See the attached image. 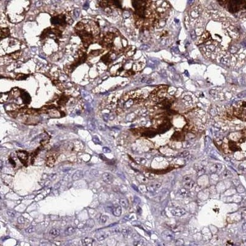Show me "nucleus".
Instances as JSON below:
<instances>
[{
	"mask_svg": "<svg viewBox=\"0 0 246 246\" xmlns=\"http://www.w3.org/2000/svg\"><path fill=\"white\" fill-rule=\"evenodd\" d=\"M179 193L180 194L182 195V196H186L188 194V191L187 190H186V188H183L180 189V190L179 191Z\"/></svg>",
	"mask_w": 246,
	"mask_h": 246,
	"instance_id": "23",
	"label": "nucleus"
},
{
	"mask_svg": "<svg viewBox=\"0 0 246 246\" xmlns=\"http://www.w3.org/2000/svg\"><path fill=\"white\" fill-rule=\"evenodd\" d=\"M17 155L18 159L20 160V161L23 165H26L28 158V153H27V151H17Z\"/></svg>",
	"mask_w": 246,
	"mask_h": 246,
	"instance_id": "4",
	"label": "nucleus"
},
{
	"mask_svg": "<svg viewBox=\"0 0 246 246\" xmlns=\"http://www.w3.org/2000/svg\"><path fill=\"white\" fill-rule=\"evenodd\" d=\"M27 76L26 75H25V74H20V76H17V79H26V78H27Z\"/></svg>",
	"mask_w": 246,
	"mask_h": 246,
	"instance_id": "33",
	"label": "nucleus"
},
{
	"mask_svg": "<svg viewBox=\"0 0 246 246\" xmlns=\"http://www.w3.org/2000/svg\"><path fill=\"white\" fill-rule=\"evenodd\" d=\"M112 213L115 217H120L122 213V209L121 207L119 205H116L115 206H113L112 210H111Z\"/></svg>",
	"mask_w": 246,
	"mask_h": 246,
	"instance_id": "8",
	"label": "nucleus"
},
{
	"mask_svg": "<svg viewBox=\"0 0 246 246\" xmlns=\"http://www.w3.org/2000/svg\"><path fill=\"white\" fill-rule=\"evenodd\" d=\"M172 214L176 217H181L186 213V211L183 208H176L172 210L171 212Z\"/></svg>",
	"mask_w": 246,
	"mask_h": 246,
	"instance_id": "7",
	"label": "nucleus"
},
{
	"mask_svg": "<svg viewBox=\"0 0 246 246\" xmlns=\"http://www.w3.org/2000/svg\"><path fill=\"white\" fill-rule=\"evenodd\" d=\"M108 236V234H102L101 236H100L98 238V239H99V241H103V240H104V239H106V238H107Z\"/></svg>",
	"mask_w": 246,
	"mask_h": 246,
	"instance_id": "28",
	"label": "nucleus"
},
{
	"mask_svg": "<svg viewBox=\"0 0 246 246\" xmlns=\"http://www.w3.org/2000/svg\"><path fill=\"white\" fill-rule=\"evenodd\" d=\"M9 162H11V164L14 166V167H15V166H16V163H15V161H14L13 159H12L11 158H9Z\"/></svg>",
	"mask_w": 246,
	"mask_h": 246,
	"instance_id": "35",
	"label": "nucleus"
},
{
	"mask_svg": "<svg viewBox=\"0 0 246 246\" xmlns=\"http://www.w3.org/2000/svg\"><path fill=\"white\" fill-rule=\"evenodd\" d=\"M194 181H193L190 177H185L183 178V185L186 188H191L194 185Z\"/></svg>",
	"mask_w": 246,
	"mask_h": 246,
	"instance_id": "9",
	"label": "nucleus"
},
{
	"mask_svg": "<svg viewBox=\"0 0 246 246\" xmlns=\"http://www.w3.org/2000/svg\"><path fill=\"white\" fill-rule=\"evenodd\" d=\"M21 98L23 100V103L25 104H29L31 101V97L29 94L26 92H23L21 94Z\"/></svg>",
	"mask_w": 246,
	"mask_h": 246,
	"instance_id": "10",
	"label": "nucleus"
},
{
	"mask_svg": "<svg viewBox=\"0 0 246 246\" xmlns=\"http://www.w3.org/2000/svg\"><path fill=\"white\" fill-rule=\"evenodd\" d=\"M222 165L220 164H213V166L211 167V172H213V173H215L217 171H220V170L222 169Z\"/></svg>",
	"mask_w": 246,
	"mask_h": 246,
	"instance_id": "17",
	"label": "nucleus"
},
{
	"mask_svg": "<svg viewBox=\"0 0 246 246\" xmlns=\"http://www.w3.org/2000/svg\"><path fill=\"white\" fill-rule=\"evenodd\" d=\"M171 139L176 141H183L185 140V134L184 133L181 132H176L174 134Z\"/></svg>",
	"mask_w": 246,
	"mask_h": 246,
	"instance_id": "6",
	"label": "nucleus"
},
{
	"mask_svg": "<svg viewBox=\"0 0 246 246\" xmlns=\"http://www.w3.org/2000/svg\"><path fill=\"white\" fill-rule=\"evenodd\" d=\"M17 222L19 224H23L25 223V219L24 217L23 216H20L17 218Z\"/></svg>",
	"mask_w": 246,
	"mask_h": 246,
	"instance_id": "26",
	"label": "nucleus"
},
{
	"mask_svg": "<svg viewBox=\"0 0 246 246\" xmlns=\"http://www.w3.org/2000/svg\"><path fill=\"white\" fill-rule=\"evenodd\" d=\"M120 204H121V206L124 207V208L127 209L128 207H129V202H128L127 200L125 199L124 198L120 199Z\"/></svg>",
	"mask_w": 246,
	"mask_h": 246,
	"instance_id": "19",
	"label": "nucleus"
},
{
	"mask_svg": "<svg viewBox=\"0 0 246 246\" xmlns=\"http://www.w3.org/2000/svg\"><path fill=\"white\" fill-rule=\"evenodd\" d=\"M94 221L92 219H89V220L87 221L86 222V226L88 227H90V228H92L94 226Z\"/></svg>",
	"mask_w": 246,
	"mask_h": 246,
	"instance_id": "24",
	"label": "nucleus"
},
{
	"mask_svg": "<svg viewBox=\"0 0 246 246\" xmlns=\"http://www.w3.org/2000/svg\"><path fill=\"white\" fill-rule=\"evenodd\" d=\"M100 158H101L102 160H104V161H106V160H107V159L106 158V157H105L104 155H100Z\"/></svg>",
	"mask_w": 246,
	"mask_h": 246,
	"instance_id": "37",
	"label": "nucleus"
},
{
	"mask_svg": "<svg viewBox=\"0 0 246 246\" xmlns=\"http://www.w3.org/2000/svg\"><path fill=\"white\" fill-rule=\"evenodd\" d=\"M243 230L246 231V223H244V224L243 225Z\"/></svg>",
	"mask_w": 246,
	"mask_h": 246,
	"instance_id": "38",
	"label": "nucleus"
},
{
	"mask_svg": "<svg viewBox=\"0 0 246 246\" xmlns=\"http://www.w3.org/2000/svg\"><path fill=\"white\" fill-rule=\"evenodd\" d=\"M75 30L81 39L85 48H88L94 43L99 34V28L95 25L94 22H92L91 25H89V22H78L75 26Z\"/></svg>",
	"mask_w": 246,
	"mask_h": 246,
	"instance_id": "2",
	"label": "nucleus"
},
{
	"mask_svg": "<svg viewBox=\"0 0 246 246\" xmlns=\"http://www.w3.org/2000/svg\"><path fill=\"white\" fill-rule=\"evenodd\" d=\"M49 234H50V235L51 236L55 238V237H57V236H59V235H60V231L59 229H57V228H53V229H52L50 231V232H49Z\"/></svg>",
	"mask_w": 246,
	"mask_h": 246,
	"instance_id": "15",
	"label": "nucleus"
},
{
	"mask_svg": "<svg viewBox=\"0 0 246 246\" xmlns=\"http://www.w3.org/2000/svg\"><path fill=\"white\" fill-rule=\"evenodd\" d=\"M7 213L9 217H14L16 214V212L13 210H7Z\"/></svg>",
	"mask_w": 246,
	"mask_h": 246,
	"instance_id": "25",
	"label": "nucleus"
},
{
	"mask_svg": "<svg viewBox=\"0 0 246 246\" xmlns=\"http://www.w3.org/2000/svg\"><path fill=\"white\" fill-rule=\"evenodd\" d=\"M161 183H159V182H153V183H151V184L149 185L148 186V189L150 190L151 191H155V190H157L161 186Z\"/></svg>",
	"mask_w": 246,
	"mask_h": 246,
	"instance_id": "14",
	"label": "nucleus"
},
{
	"mask_svg": "<svg viewBox=\"0 0 246 246\" xmlns=\"http://www.w3.org/2000/svg\"><path fill=\"white\" fill-rule=\"evenodd\" d=\"M113 176L108 172H105L102 174V179L107 184H111L113 181Z\"/></svg>",
	"mask_w": 246,
	"mask_h": 246,
	"instance_id": "5",
	"label": "nucleus"
},
{
	"mask_svg": "<svg viewBox=\"0 0 246 246\" xmlns=\"http://www.w3.org/2000/svg\"><path fill=\"white\" fill-rule=\"evenodd\" d=\"M74 231H75V228L74 227H69L65 231V234L66 236L71 235V234H73L74 233Z\"/></svg>",
	"mask_w": 246,
	"mask_h": 246,
	"instance_id": "18",
	"label": "nucleus"
},
{
	"mask_svg": "<svg viewBox=\"0 0 246 246\" xmlns=\"http://www.w3.org/2000/svg\"><path fill=\"white\" fill-rule=\"evenodd\" d=\"M182 157H185V156H186L187 155H189V152L188 151H184V152H182Z\"/></svg>",
	"mask_w": 246,
	"mask_h": 246,
	"instance_id": "36",
	"label": "nucleus"
},
{
	"mask_svg": "<svg viewBox=\"0 0 246 246\" xmlns=\"http://www.w3.org/2000/svg\"><path fill=\"white\" fill-rule=\"evenodd\" d=\"M9 33L10 31L8 28H1V38H6V37H7L9 35Z\"/></svg>",
	"mask_w": 246,
	"mask_h": 246,
	"instance_id": "16",
	"label": "nucleus"
},
{
	"mask_svg": "<svg viewBox=\"0 0 246 246\" xmlns=\"http://www.w3.org/2000/svg\"><path fill=\"white\" fill-rule=\"evenodd\" d=\"M120 231V228H118V227H116V228H114L113 230H111V233H119V232Z\"/></svg>",
	"mask_w": 246,
	"mask_h": 246,
	"instance_id": "34",
	"label": "nucleus"
},
{
	"mask_svg": "<svg viewBox=\"0 0 246 246\" xmlns=\"http://www.w3.org/2000/svg\"><path fill=\"white\" fill-rule=\"evenodd\" d=\"M90 174L93 176V177H97L99 175V172L97 170H92L90 171Z\"/></svg>",
	"mask_w": 246,
	"mask_h": 246,
	"instance_id": "29",
	"label": "nucleus"
},
{
	"mask_svg": "<svg viewBox=\"0 0 246 246\" xmlns=\"http://www.w3.org/2000/svg\"><path fill=\"white\" fill-rule=\"evenodd\" d=\"M121 232H122L123 236L125 237V238H127V237H128L130 235L132 232V230L130 228H124Z\"/></svg>",
	"mask_w": 246,
	"mask_h": 246,
	"instance_id": "20",
	"label": "nucleus"
},
{
	"mask_svg": "<svg viewBox=\"0 0 246 246\" xmlns=\"http://www.w3.org/2000/svg\"><path fill=\"white\" fill-rule=\"evenodd\" d=\"M137 243H134V244L135 245H136V246H143V245H144V242H143V241H142V240H140V241H137Z\"/></svg>",
	"mask_w": 246,
	"mask_h": 246,
	"instance_id": "32",
	"label": "nucleus"
},
{
	"mask_svg": "<svg viewBox=\"0 0 246 246\" xmlns=\"http://www.w3.org/2000/svg\"><path fill=\"white\" fill-rule=\"evenodd\" d=\"M103 151H104V153H109L111 152V150H110L109 148L105 146V147L103 148Z\"/></svg>",
	"mask_w": 246,
	"mask_h": 246,
	"instance_id": "31",
	"label": "nucleus"
},
{
	"mask_svg": "<svg viewBox=\"0 0 246 246\" xmlns=\"http://www.w3.org/2000/svg\"><path fill=\"white\" fill-rule=\"evenodd\" d=\"M51 23L53 25L57 27H63L67 23V17L64 14L57 15L51 18Z\"/></svg>",
	"mask_w": 246,
	"mask_h": 246,
	"instance_id": "3",
	"label": "nucleus"
},
{
	"mask_svg": "<svg viewBox=\"0 0 246 246\" xmlns=\"http://www.w3.org/2000/svg\"><path fill=\"white\" fill-rule=\"evenodd\" d=\"M33 231H34V228H33V226H30L26 229V232L28 233H32Z\"/></svg>",
	"mask_w": 246,
	"mask_h": 246,
	"instance_id": "30",
	"label": "nucleus"
},
{
	"mask_svg": "<svg viewBox=\"0 0 246 246\" xmlns=\"http://www.w3.org/2000/svg\"><path fill=\"white\" fill-rule=\"evenodd\" d=\"M228 146H229V149L233 151H239V150H241V149L239 148V147L237 145L236 143L233 141H231V140H229V141Z\"/></svg>",
	"mask_w": 246,
	"mask_h": 246,
	"instance_id": "11",
	"label": "nucleus"
},
{
	"mask_svg": "<svg viewBox=\"0 0 246 246\" xmlns=\"http://www.w3.org/2000/svg\"><path fill=\"white\" fill-rule=\"evenodd\" d=\"M81 242H82V244H83V246H92L94 240H93L92 239H91V238H84V239H82Z\"/></svg>",
	"mask_w": 246,
	"mask_h": 246,
	"instance_id": "13",
	"label": "nucleus"
},
{
	"mask_svg": "<svg viewBox=\"0 0 246 246\" xmlns=\"http://www.w3.org/2000/svg\"><path fill=\"white\" fill-rule=\"evenodd\" d=\"M83 172L82 171H77L72 176V180L73 181H76L83 178Z\"/></svg>",
	"mask_w": 246,
	"mask_h": 246,
	"instance_id": "12",
	"label": "nucleus"
},
{
	"mask_svg": "<svg viewBox=\"0 0 246 246\" xmlns=\"http://www.w3.org/2000/svg\"><path fill=\"white\" fill-rule=\"evenodd\" d=\"M107 221V216L105 215H102L100 217V222L101 224H105Z\"/></svg>",
	"mask_w": 246,
	"mask_h": 246,
	"instance_id": "22",
	"label": "nucleus"
},
{
	"mask_svg": "<svg viewBox=\"0 0 246 246\" xmlns=\"http://www.w3.org/2000/svg\"><path fill=\"white\" fill-rule=\"evenodd\" d=\"M47 162H48L47 164H48V166L51 167V166H53V165H54V164L55 163V159L53 158V157H49L48 158Z\"/></svg>",
	"mask_w": 246,
	"mask_h": 246,
	"instance_id": "21",
	"label": "nucleus"
},
{
	"mask_svg": "<svg viewBox=\"0 0 246 246\" xmlns=\"http://www.w3.org/2000/svg\"><path fill=\"white\" fill-rule=\"evenodd\" d=\"M193 16L196 19L188 23L193 39L207 57L229 67L238 68L246 59V46L240 27L219 11L205 12Z\"/></svg>",
	"mask_w": 246,
	"mask_h": 246,
	"instance_id": "1",
	"label": "nucleus"
},
{
	"mask_svg": "<svg viewBox=\"0 0 246 246\" xmlns=\"http://www.w3.org/2000/svg\"><path fill=\"white\" fill-rule=\"evenodd\" d=\"M92 141H94V143H95V144H101V142H100V140L98 138V137L97 136H94L92 137Z\"/></svg>",
	"mask_w": 246,
	"mask_h": 246,
	"instance_id": "27",
	"label": "nucleus"
}]
</instances>
